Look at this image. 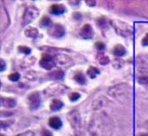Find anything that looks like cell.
I'll use <instances>...</instances> for the list:
<instances>
[{"instance_id": "5b68a950", "label": "cell", "mask_w": 148, "mask_h": 136, "mask_svg": "<svg viewBox=\"0 0 148 136\" xmlns=\"http://www.w3.org/2000/svg\"><path fill=\"white\" fill-rule=\"evenodd\" d=\"M39 15V9L37 8L36 6H31L27 7L23 12V21H21V25L23 27H25L29 23H31L32 21H34L38 17Z\"/></svg>"}, {"instance_id": "4316f807", "label": "cell", "mask_w": 148, "mask_h": 136, "mask_svg": "<svg viewBox=\"0 0 148 136\" xmlns=\"http://www.w3.org/2000/svg\"><path fill=\"white\" fill-rule=\"evenodd\" d=\"M137 80H138V82L143 85L148 84V75H141V76L137 77Z\"/></svg>"}, {"instance_id": "f35d334b", "label": "cell", "mask_w": 148, "mask_h": 136, "mask_svg": "<svg viewBox=\"0 0 148 136\" xmlns=\"http://www.w3.org/2000/svg\"><path fill=\"white\" fill-rule=\"evenodd\" d=\"M85 2H86V4L89 5V6H95V5L97 4L95 1H85Z\"/></svg>"}, {"instance_id": "52a82bcc", "label": "cell", "mask_w": 148, "mask_h": 136, "mask_svg": "<svg viewBox=\"0 0 148 136\" xmlns=\"http://www.w3.org/2000/svg\"><path fill=\"white\" fill-rule=\"evenodd\" d=\"M10 25V19L6 8L3 4L0 6V32L3 33Z\"/></svg>"}, {"instance_id": "e0dca14e", "label": "cell", "mask_w": 148, "mask_h": 136, "mask_svg": "<svg viewBox=\"0 0 148 136\" xmlns=\"http://www.w3.org/2000/svg\"><path fill=\"white\" fill-rule=\"evenodd\" d=\"M64 106L63 102L59 99H54L52 100L51 104H50V109L51 111H59L60 109H62Z\"/></svg>"}, {"instance_id": "7c38bea8", "label": "cell", "mask_w": 148, "mask_h": 136, "mask_svg": "<svg viewBox=\"0 0 148 136\" xmlns=\"http://www.w3.org/2000/svg\"><path fill=\"white\" fill-rule=\"evenodd\" d=\"M108 105V99L106 97H99L97 98V100H95L92 103V105H91V108H92V110H99L101 109V108L106 107V106Z\"/></svg>"}, {"instance_id": "5bb4252c", "label": "cell", "mask_w": 148, "mask_h": 136, "mask_svg": "<svg viewBox=\"0 0 148 136\" xmlns=\"http://www.w3.org/2000/svg\"><path fill=\"white\" fill-rule=\"evenodd\" d=\"M65 11H66V7L64 6L63 4H53L50 7V12L55 15L62 14V13H64Z\"/></svg>"}, {"instance_id": "7a4b0ae2", "label": "cell", "mask_w": 148, "mask_h": 136, "mask_svg": "<svg viewBox=\"0 0 148 136\" xmlns=\"http://www.w3.org/2000/svg\"><path fill=\"white\" fill-rule=\"evenodd\" d=\"M132 93H133V89L125 82L118 83L108 89V95L120 103H125L129 101L132 97Z\"/></svg>"}, {"instance_id": "4fadbf2b", "label": "cell", "mask_w": 148, "mask_h": 136, "mask_svg": "<svg viewBox=\"0 0 148 136\" xmlns=\"http://www.w3.org/2000/svg\"><path fill=\"white\" fill-rule=\"evenodd\" d=\"M1 105L6 109H12L16 106V100L13 98H1Z\"/></svg>"}, {"instance_id": "3957f363", "label": "cell", "mask_w": 148, "mask_h": 136, "mask_svg": "<svg viewBox=\"0 0 148 136\" xmlns=\"http://www.w3.org/2000/svg\"><path fill=\"white\" fill-rule=\"evenodd\" d=\"M110 23H111L112 27L115 29L116 33L119 36H121V37L127 38V37H130V36L133 34V29H132V27L129 23H125V21H120V19H112Z\"/></svg>"}, {"instance_id": "f1b7e54d", "label": "cell", "mask_w": 148, "mask_h": 136, "mask_svg": "<svg viewBox=\"0 0 148 136\" xmlns=\"http://www.w3.org/2000/svg\"><path fill=\"white\" fill-rule=\"evenodd\" d=\"M8 79L10 81H17L19 79V74L17 72H13V73H11V74H9L8 75Z\"/></svg>"}, {"instance_id": "f546056e", "label": "cell", "mask_w": 148, "mask_h": 136, "mask_svg": "<svg viewBox=\"0 0 148 136\" xmlns=\"http://www.w3.org/2000/svg\"><path fill=\"white\" fill-rule=\"evenodd\" d=\"M79 98H80V95H79L78 93H71L69 95V99H70V101H71V102L77 101Z\"/></svg>"}, {"instance_id": "ba28073f", "label": "cell", "mask_w": 148, "mask_h": 136, "mask_svg": "<svg viewBox=\"0 0 148 136\" xmlns=\"http://www.w3.org/2000/svg\"><path fill=\"white\" fill-rule=\"evenodd\" d=\"M27 100L31 110H37L41 105V97H40L39 91H34V93H29Z\"/></svg>"}, {"instance_id": "74e56055", "label": "cell", "mask_w": 148, "mask_h": 136, "mask_svg": "<svg viewBox=\"0 0 148 136\" xmlns=\"http://www.w3.org/2000/svg\"><path fill=\"white\" fill-rule=\"evenodd\" d=\"M1 116H2L3 117V115H7V117H9V116H11L12 115V113H11V112H4V111H1Z\"/></svg>"}, {"instance_id": "6da1fadb", "label": "cell", "mask_w": 148, "mask_h": 136, "mask_svg": "<svg viewBox=\"0 0 148 136\" xmlns=\"http://www.w3.org/2000/svg\"><path fill=\"white\" fill-rule=\"evenodd\" d=\"M88 132L90 136H111L114 132V123L108 114H95L89 122Z\"/></svg>"}, {"instance_id": "2e32d148", "label": "cell", "mask_w": 148, "mask_h": 136, "mask_svg": "<svg viewBox=\"0 0 148 136\" xmlns=\"http://www.w3.org/2000/svg\"><path fill=\"white\" fill-rule=\"evenodd\" d=\"M49 125L53 129H60L62 127V121L59 117H52L49 119Z\"/></svg>"}, {"instance_id": "d6986e66", "label": "cell", "mask_w": 148, "mask_h": 136, "mask_svg": "<svg viewBox=\"0 0 148 136\" xmlns=\"http://www.w3.org/2000/svg\"><path fill=\"white\" fill-rule=\"evenodd\" d=\"M25 35L29 38H37L39 36V31H38L36 27H29L25 29Z\"/></svg>"}, {"instance_id": "4dcf8cb0", "label": "cell", "mask_w": 148, "mask_h": 136, "mask_svg": "<svg viewBox=\"0 0 148 136\" xmlns=\"http://www.w3.org/2000/svg\"><path fill=\"white\" fill-rule=\"evenodd\" d=\"M95 48H97L99 51H103L105 48H106V46L103 42H97V43H95Z\"/></svg>"}, {"instance_id": "ab89813d", "label": "cell", "mask_w": 148, "mask_h": 136, "mask_svg": "<svg viewBox=\"0 0 148 136\" xmlns=\"http://www.w3.org/2000/svg\"><path fill=\"white\" fill-rule=\"evenodd\" d=\"M79 2L80 1H69V3L71 5H79Z\"/></svg>"}, {"instance_id": "484cf974", "label": "cell", "mask_w": 148, "mask_h": 136, "mask_svg": "<svg viewBox=\"0 0 148 136\" xmlns=\"http://www.w3.org/2000/svg\"><path fill=\"white\" fill-rule=\"evenodd\" d=\"M17 50H18L21 53L23 54H25V55H29V53H31V48L27 47V46H19L18 48H17Z\"/></svg>"}, {"instance_id": "1f68e13d", "label": "cell", "mask_w": 148, "mask_h": 136, "mask_svg": "<svg viewBox=\"0 0 148 136\" xmlns=\"http://www.w3.org/2000/svg\"><path fill=\"white\" fill-rule=\"evenodd\" d=\"M110 62V59L108 56H103V57H101V59H99V63L101 64V65H107V64H109Z\"/></svg>"}, {"instance_id": "d6a6232c", "label": "cell", "mask_w": 148, "mask_h": 136, "mask_svg": "<svg viewBox=\"0 0 148 136\" xmlns=\"http://www.w3.org/2000/svg\"><path fill=\"white\" fill-rule=\"evenodd\" d=\"M17 136H35V133L33 131H27V132H23V133L18 134Z\"/></svg>"}, {"instance_id": "277c9868", "label": "cell", "mask_w": 148, "mask_h": 136, "mask_svg": "<svg viewBox=\"0 0 148 136\" xmlns=\"http://www.w3.org/2000/svg\"><path fill=\"white\" fill-rule=\"evenodd\" d=\"M67 119L71 124L72 128L75 130L76 135H78L81 131V117L80 113L77 110H72L67 114Z\"/></svg>"}, {"instance_id": "d590c367", "label": "cell", "mask_w": 148, "mask_h": 136, "mask_svg": "<svg viewBox=\"0 0 148 136\" xmlns=\"http://www.w3.org/2000/svg\"><path fill=\"white\" fill-rule=\"evenodd\" d=\"M42 135L43 136H52V133L49 131V130L43 129V131H42Z\"/></svg>"}, {"instance_id": "8fae6325", "label": "cell", "mask_w": 148, "mask_h": 136, "mask_svg": "<svg viewBox=\"0 0 148 136\" xmlns=\"http://www.w3.org/2000/svg\"><path fill=\"white\" fill-rule=\"evenodd\" d=\"M93 34L95 33H93V30H92V27H91V25H88V23H86V25H83L82 29H81L80 37L83 38V39H85V40L92 39Z\"/></svg>"}, {"instance_id": "44dd1931", "label": "cell", "mask_w": 148, "mask_h": 136, "mask_svg": "<svg viewBox=\"0 0 148 136\" xmlns=\"http://www.w3.org/2000/svg\"><path fill=\"white\" fill-rule=\"evenodd\" d=\"M99 70L97 69V67H95V66H90V67L87 69V71H86V74L89 76V78H95V77L97 76V75L99 74Z\"/></svg>"}, {"instance_id": "cb8c5ba5", "label": "cell", "mask_w": 148, "mask_h": 136, "mask_svg": "<svg viewBox=\"0 0 148 136\" xmlns=\"http://www.w3.org/2000/svg\"><path fill=\"white\" fill-rule=\"evenodd\" d=\"M40 25L44 27H50V25H52V21L48 16H43L41 19V21H40Z\"/></svg>"}, {"instance_id": "e575fe53", "label": "cell", "mask_w": 148, "mask_h": 136, "mask_svg": "<svg viewBox=\"0 0 148 136\" xmlns=\"http://www.w3.org/2000/svg\"><path fill=\"white\" fill-rule=\"evenodd\" d=\"M0 64H1V68H0V71H4L5 67H6V64H5V61L3 59L0 60Z\"/></svg>"}, {"instance_id": "ac0fdd59", "label": "cell", "mask_w": 148, "mask_h": 136, "mask_svg": "<svg viewBox=\"0 0 148 136\" xmlns=\"http://www.w3.org/2000/svg\"><path fill=\"white\" fill-rule=\"evenodd\" d=\"M113 54L115 56H117V57H122V56H124L126 54V48L124 46L118 44L113 48Z\"/></svg>"}, {"instance_id": "30bf717a", "label": "cell", "mask_w": 148, "mask_h": 136, "mask_svg": "<svg viewBox=\"0 0 148 136\" xmlns=\"http://www.w3.org/2000/svg\"><path fill=\"white\" fill-rule=\"evenodd\" d=\"M49 35L52 36V37H55V38H61L65 35L66 31H65V27L61 25V23H56L54 25L53 27H51L49 29Z\"/></svg>"}, {"instance_id": "ffe728a7", "label": "cell", "mask_w": 148, "mask_h": 136, "mask_svg": "<svg viewBox=\"0 0 148 136\" xmlns=\"http://www.w3.org/2000/svg\"><path fill=\"white\" fill-rule=\"evenodd\" d=\"M137 64L140 68L146 69V68H148V58L145 56H139V57H137Z\"/></svg>"}, {"instance_id": "9c48e42d", "label": "cell", "mask_w": 148, "mask_h": 136, "mask_svg": "<svg viewBox=\"0 0 148 136\" xmlns=\"http://www.w3.org/2000/svg\"><path fill=\"white\" fill-rule=\"evenodd\" d=\"M40 66L43 67L44 69H47V70H51L52 68L55 67V62H54V59L51 55L49 54H44L42 56L41 60H40Z\"/></svg>"}, {"instance_id": "836d02e7", "label": "cell", "mask_w": 148, "mask_h": 136, "mask_svg": "<svg viewBox=\"0 0 148 136\" xmlns=\"http://www.w3.org/2000/svg\"><path fill=\"white\" fill-rule=\"evenodd\" d=\"M142 46H148V33L142 39Z\"/></svg>"}, {"instance_id": "8992f818", "label": "cell", "mask_w": 148, "mask_h": 136, "mask_svg": "<svg viewBox=\"0 0 148 136\" xmlns=\"http://www.w3.org/2000/svg\"><path fill=\"white\" fill-rule=\"evenodd\" d=\"M55 65L60 66V67H65L68 68L70 66L73 65V60L71 57L65 55V54H56L53 57Z\"/></svg>"}, {"instance_id": "60d3db41", "label": "cell", "mask_w": 148, "mask_h": 136, "mask_svg": "<svg viewBox=\"0 0 148 136\" xmlns=\"http://www.w3.org/2000/svg\"><path fill=\"white\" fill-rule=\"evenodd\" d=\"M145 127L148 129V121H147V122H145Z\"/></svg>"}, {"instance_id": "d4e9b609", "label": "cell", "mask_w": 148, "mask_h": 136, "mask_svg": "<svg viewBox=\"0 0 148 136\" xmlns=\"http://www.w3.org/2000/svg\"><path fill=\"white\" fill-rule=\"evenodd\" d=\"M124 66V61L122 59H115L113 62V67L115 69H120Z\"/></svg>"}, {"instance_id": "83f0119b", "label": "cell", "mask_w": 148, "mask_h": 136, "mask_svg": "<svg viewBox=\"0 0 148 136\" xmlns=\"http://www.w3.org/2000/svg\"><path fill=\"white\" fill-rule=\"evenodd\" d=\"M97 23L99 27L103 29V27H106V25H107V19H106L105 17H99V19H97Z\"/></svg>"}, {"instance_id": "9a60e30c", "label": "cell", "mask_w": 148, "mask_h": 136, "mask_svg": "<svg viewBox=\"0 0 148 136\" xmlns=\"http://www.w3.org/2000/svg\"><path fill=\"white\" fill-rule=\"evenodd\" d=\"M49 78L50 79H53V80H60V79H62L64 77V75H65V73H64L63 70H54V71H51V72L49 73Z\"/></svg>"}, {"instance_id": "8d00e7d4", "label": "cell", "mask_w": 148, "mask_h": 136, "mask_svg": "<svg viewBox=\"0 0 148 136\" xmlns=\"http://www.w3.org/2000/svg\"><path fill=\"white\" fill-rule=\"evenodd\" d=\"M72 16H73L74 19H76V21H78V19H81V14H80V13H78V12H74Z\"/></svg>"}, {"instance_id": "603a6c76", "label": "cell", "mask_w": 148, "mask_h": 136, "mask_svg": "<svg viewBox=\"0 0 148 136\" xmlns=\"http://www.w3.org/2000/svg\"><path fill=\"white\" fill-rule=\"evenodd\" d=\"M25 77L29 80H36L37 79V72L34 70H29L27 72H25Z\"/></svg>"}, {"instance_id": "7402d4cb", "label": "cell", "mask_w": 148, "mask_h": 136, "mask_svg": "<svg viewBox=\"0 0 148 136\" xmlns=\"http://www.w3.org/2000/svg\"><path fill=\"white\" fill-rule=\"evenodd\" d=\"M74 80L76 81L77 83H79V84H82V85L86 83V78H85V76L81 72H78V73H76V74L74 75Z\"/></svg>"}]
</instances>
